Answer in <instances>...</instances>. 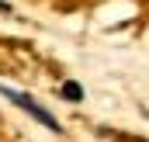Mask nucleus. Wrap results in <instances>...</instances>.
Returning a JSON list of instances; mask_svg holds the SVG:
<instances>
[{"instance_id":"1","label":"nucleus","mask_w":149,"mask_h":142,"mask_svg":"<svg viewBox=\"0 0 149 142\" xmlns=\"http://www.w3.org/2000/svg\"><path fill=\"white\" fill-rule=\"evenodd\" d=\"M0 94H3L7 101H14L17 107H24V111H28V114H31L35 121H42L45 128H52V132H63V125H59V121H56V118H52V114H49L45 107L38 104L35 97H28V94H17V90H10V87H3V83H0Z\"/></svg>"},{"instance_id":"2","label":"nucleus","mask_w":149,"mask_h":142,"mask_svg":"<svg viewBox=\"0 0 149 142\" xmlns=\"http://www.w3.org/2000/svg\"><path fill=\"white\" fill-rule=\"evenodd\" d=\"M63 97H66V101H80V97H83V87L73 83V80H70V83H63Z\"/></svg>"}]
</instances>
